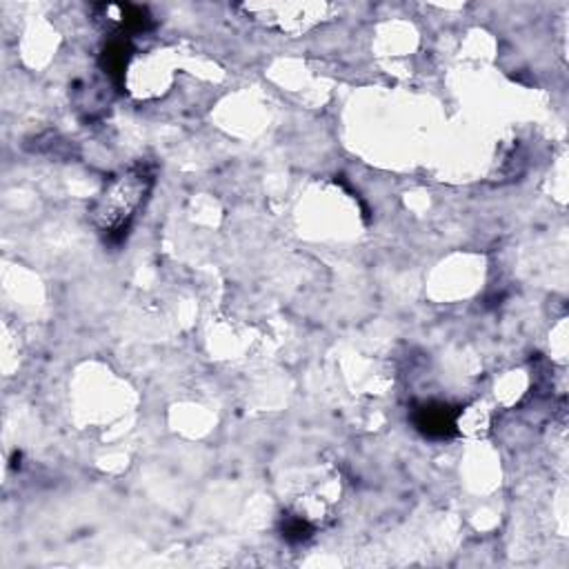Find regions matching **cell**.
Returning a JSON list of instances; mask_svg holds the SVG:
<instances>
[{"label": "cell", "instance_id": "1", "mask_svg": "<svg viewBox=\"0 0 569 569\" xmlns=\"http://www.w3.org/2000/svg\"><path fill=\"white\" fill-rule=\"evenodd\" d=\"M156 184V164L136 160L111 176L89 207V220L107 242H122Z\"/></svg>", "mask_w": 569, "mask_h": 569}, {"label": "cell", "instance_id": "2", "mask_svg": "<svg viewBox=\"0 0 569 569\" xmlns=\"http://www.w3.org/2000/svg\"><path fill=\"white\" fill-rule=\"evenodd\" d=\"M240 9L269 29L282 33L305 31L331 16L333 7L327 2H247Z\"/></svg>", "mask_w": 569, "mask_h": 569}, {"label": "cell", "instance_id": "3", "mask_svg": "<svg viewBox=\"0 0 569 569\" xmlns=\"http://www.w3.org/2000/svg\"><path fill=\"white\" fill-rule=\"evenodd\" d=\"M411 422L413 427L431 440H445L456 433L458 425V409L447 402H418L411 409Z\"/></svg>", "mask_w": 569, "mask_h": 569}, {"label": "cell", "instance_id": "4", "mask_svg": "<svg viewBox=\"0 0 569 569\" xmlns=\"http://www.w3.org/2000/svg\"><path fill=\"white\" fill-rule=\"evenodd\" d=\"M311 531H313L311 525L305 518H300V516H287L282 520V536L289 542H302V540H307L311 536Z\"/></svg>", "mask_w": 569, "mask_h": 569}]
</instances>
